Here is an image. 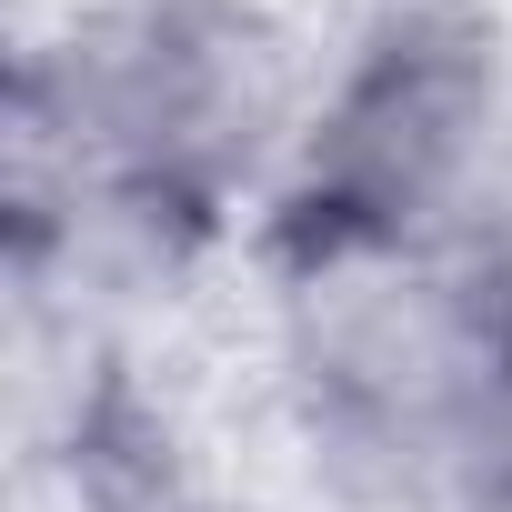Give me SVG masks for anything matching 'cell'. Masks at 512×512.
Returning a JSON list of instances; mask_svg holds the SVG:
<instances>
[{
  "instance_id": "4",
  "label": "cell",
  "mask_w": 512,
  "mask_h": 512,
  "mask_svg": "<svg viewBox=\"0 0 512 512\" xmlns=\"http://www.w3.org/2000/svg\"><path fill=\"white\" fill-rule=\"evenodd\" d=\"M452 512H512V442H502V452H492V462L452 492Z\"/></svg>"
},
{
  "instance_id": "2",
  "label": "cell",
  "mask_w": 512,
  "mask_h": 512,
  "mask_svg": "<svg viewBox=\"0 0 512 512\" xmlns=\"http://www.w3.org/2000/svg\"><path fill=\"white\" fill-rule=\"evenodd\" d=\"M262 251L312 482L352 512H452L512 442V231Z\"/></svg>"
},
{
  "instance_id": "1",
  "label": "cell",
  "mask_w": 512,
  "mask_h": 512,
  "mask_svg": "<svg viewBox=\"0 0 512 512\" xmlns=\"http://www.w3.org/2000/svg\"><path fill=\"white\" fill-rule=\"evenodd\" d=\"M312 71L251 0H101L11 91L21 241H71L81 272H181L241 211H272Z\"/></svg>"
},
{
  "instance_id": "3",
  "label": "cell",
  "mask_w": 512,
  "mask_h": 512,
  "mask_svg": "<svg viewBox=\"0 0 512 512\" xmlns=\"http://www.w3.org/2000/svg\"><path fill=\"white\" fill-rule=\"evenodd\" d=\"M512 231V41L482 0H382L322 71L262 241Z\"/></svg>"
}]
</instances>
